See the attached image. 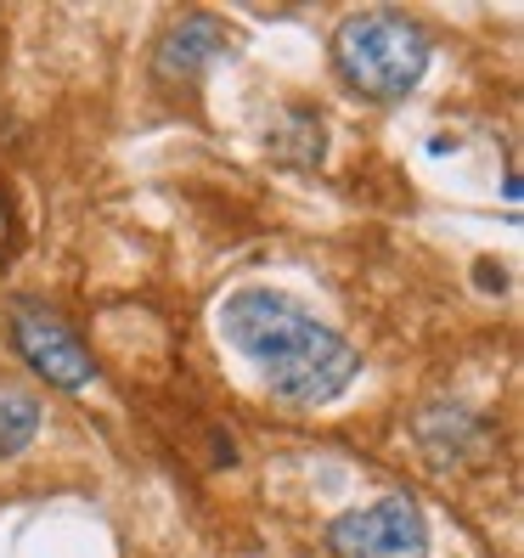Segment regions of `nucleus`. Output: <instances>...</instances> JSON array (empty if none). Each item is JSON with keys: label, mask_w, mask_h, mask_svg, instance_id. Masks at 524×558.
<instances>
[{"label": "nucleus", "mask_w": 524, "mask_h": 558, "mask_svg": "<svg viewBox=\"0 0 524 558\" xmlns=\"http://www.w3.org/2000/svg\"><path fill=\"white\" fill-rule=\"evenodd\" d=\"M220 333L237 355H248L266 389L288 407H327L362 373V355L344 333L316 322L277 288H237L220 305Z\"/></svg>", "instance_id": "nucleus-1"}, {"label": "nucleus", "mask_w": 524, "mask_h": 558, "mask_svg": "<svg viewBox=\"0 0 524 558\" xmlns=\"http://www.w3.org/2000/svg\"><path fill=\"white\" fill-rule=\"evenodd\" d=\"M429 35L406 12H350L333 35V69L362 102H406L429 74Z\"/></svg>", "instance_id": "nucleus-2"}, {"label": "nucleus", "mask_w": 524, "mask_h": 558, "mask_svg": "<svg viewBox=\"0 0 524 558\" xmlns=\"http://www.w3.org/2000/svg\"><path fill=\"white\" fill-rule=\"evenodd\" d=\"M7 327H12V350L28 361V373L46 378L51 389H85V384H96L90 350L80 344V333H74V327L62 322L51 305H40V300H12Z\"/></svg>", "instance_id": "nucleus-4"}, {"label": "nucleus", "mask_w": 524, "mask_h": 558, "mask_svg": "<svg viewBox=\"0 0 524 558\" xmlns=\"http://www.w3.org/2000/svg\"><path fill=\"white\" fill-rule=\"evenodd\" d=\"M271 153L282 163H293V170H310V163H321L327 153V136H321V119L310 108H288L282 124L271 130Z\"/></svg>", "instance_id": "nucleus-6"}, {"label": "nucleus", "mask_w": 524, "mask_h": 558, "mask_svg": "<svg viewBox=\"0 0 524 558\" xmlns=\"http://www.w3.org/2000/svg\"><path fill=\"white\" fill-rule=\"evenodd\" d=\"M333 558H429V524L412 497H383L327 524Z\"/></svg>", "instance_id": "nucleus-3"}, {"label": "nucleus", "mask_w": 524, "mask_h": 558, "mask_svg": "<svg viewBox=\"0 0 524 558\" xmlns=\"http://www.w3.org/2000/svg\"><path fill=\"white\" fill-rule=\"evenodd\" d=\"M40 435V401L17 384H0V457H17Z\"/></svg>", "instance_id": "nucleus-7"}, {"label": "nucleus", "mask_w": 524, "mask_h": 558, "mask_svg": "<svg viewBox=\"0 0 524 558\" xmlns=\"http://www.w3.org/2000/svg\"><path fill=\"white\" fill-rule=\"evenodd\" d=\"M220 57H232V28L209 12H186L170 23V35L158 40V80L163 85H192L204 80Z\"/></svg>", "instance_id": "nucleus-5"}, {"label": "nucleus", "mask_w": 524, "mask_h": 558, "mask_svg": "<svg viewBox=\"0 0 524 558\" xmlns=\"http://www.w3.org/2000/svg\"><path fill=\"white\" fill-rule=\"evenodd\" d=\"M17 248V204H12V192L0 186V259H12Z\"/></svg>", "instance_id": "nucleus-8"}]
</instances>
